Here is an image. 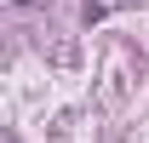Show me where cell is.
Returning a JSON list of instances; mask_svg holds the SVG:
<instances>
[{
	"label": "cell",
	"instance_id": "1",
	"mask_svg": "<svg viewBox=\"0 0 149 143\" xmlns=\"http://www.w3.org/2000/svg\"><path fill=\"white\" fill-rule=\"evenodd\" d=\"M12 6H35V0H12Z\"/></svg>",
	"mask_w": 149,
	"mask_h": 143
}]
</instances>
